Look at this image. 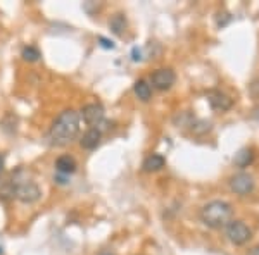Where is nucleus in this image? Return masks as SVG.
<instances>
[{"mask_svg": "<svg viewBox=\"0 0 259 255\" xmlns=\"http://www.w3.org/2000/svg\"><path fill=\"white\" fill-rule=\"evenodd\" d=\"M80 133V114L74 109L62 111L49 131V140L56 147H64L76 140Z\"/></svg>", "mask_w": 259, "mask_h": 255, "instance_id": "obj_1", "label": "nucleus"}, {"mask_svg": "<svg viewBox=\"0 0 259 255\" xmlns=\"http://www.w3.org/2000/svg\"><path fill=\"white\" fill-rule=\"evenodd\" d=\"M233 209L225 200H211L200 209V221L212 229L227 228L232 221Z\"/></svg>", "mask_w": 259, "mask_h": 255, "instance_id": "obj_2", "label": "nucleus"}, {"mask_svg": "<svg viewBox=\"0 0 259 255\" xmlns=\"http://www.w3.org/2000/svg\"><path fill=\"white\" fill-rule=\"evenodd\" d=\"M21 176H23V171L19 169L12 174V178H9L12 183V188H14V198H18L19 202H23V203L38 202L41 196L40 186L36 185L35 181H31V179L21 178Z\"/></svg>", "mask_w": 259, "mask_h": 255, "instance_id": "obj_3", "label": "nucleus"}, {"mask_svg": "<svg viewBox=\"0 0 259 255\" xmlns=\"http://www.w3.org/2000/svg\"><path fill=\"white\" fill-rule=\"evenodd\" d=\"M227 236L233 245H244L252 238V231L244 221H230L227 226Z\"/></svg>", "mask_w": 259, "mask_h": 255, "instance_id": "obj_4", "label": "nucleus"}, {"mask_svg": "<svg viewBox=\"0 0 259 255\" xmlns=\"http://www.w3.org/2000/svg\"><path fill=\"white\" fill-rule=\"evenodd\" d=\"M175 81H177V74H175V71L169 68L156 69L152 74H150V85L161 91L169 90L171 86L175 85Z\"/></svg>", "mask_w": 259, "mask_h": 255, "instance_id": "obj_5", "label": "nucleus"}, {"mask_svg": "<svg viewBox=\"0 0 259 255\" xmlns=\"http://www.w3.org/2000/svg\"><path fill=\"white\" fill-rule=\"evenodd\" d=\"M230 188H232L233 193L237 195H249L250 191L254 190V186H256V181H254V178L250 176L247 173H237L233 174L232 178H230Z\"/></svg>", "mask_w": 259, "mask_h": 255, "instance_id": "obj_6", "label": "nucleus"}, {"mask_svg": "<svg viewBox=\"0 0 259 255\" xmlns=\"http://www.w3.org/2000/svg\"><path fill=\"white\" fill-rule=\"evenodd\" d=\"M104 116H106V112H104V107L100 106V104H87V106L81 109L83 121L92 128L100 126L104 121Z\"/></svg>", "mask_w": 259, "mask_h": 255, "instance_id": "obj_7", "label": "nucleus"}, {"mask_svg": "<svg viewBox=\"0 0 259 255\" xmlns=\"http://www.w3.org/2000/svg\"><path fill=\"white\" fill-rule=\"evenodd\" d=\"M206 98L214 111H228V109H232L233 106V100L220 90H209L206 93Z\"/></svg>", "mask_w": 259, "mask_h": 255, "instance_id": "obj_8", "label": "nucleus"}, {"mask_svg": "<svg viewBox=\"0 0 259 255\" xmlns=\"http://www.w3.org/2000/svg\"><path fill=\"white\" fill-rule=\"evenodd\" d=\"M100 140H102V131L99 128H90L85 135L81 136L80 145L81 148L85 150H95L100 145Z\"/></svg>", "mask_w": 259, "mask_h": 255, "instance_id": "obj_9", "label": "nucleus"}, {"mask_svg": "<svg viewBox=\"0 0 259 255\" xmlns=\"http://www.w3.org/2000/svg\"><path fill=\"white\" fill-rule=\"evenodd\" d=\"M76 167H78L76 161L71 156H61V157H57V161H56V171L61 176L68 178L69 174H73L74 171H76Z\"/></svg>", "mask_w": 259, "mask_h": 255, "instance_id": "obj_10", "label": "nucleus"}, {"mask_svg": "<svg viewBox=\"0 0 259 255\" xmlns=\"http://www.w3.org/2000/svg\"><path fill=\"white\" fill-rule=\"evenodd\" d=\"M166 166V159L161 156V154H150V156L144 161V171L147 173H156V171H161L162 167Z\"/></svg>", "mask_w": 259, "mask_h": 255, "instance_id": "obj_11", "label": "nucleus"}, {"mask_svg": "<svg viewBox=\"0 0 259 255\" xmlns=\"http://www.w3.org/2000/svg\"><path fill=\"white\" fill-rule=\"evenodd\" d=\"M133 91H135V95L142 102H149L150 97H152V86H150L149 81H145V79H139V81L133 85Z\"/></svg>", "mask_w": 259, "mask_h": 255, "instance_id": "obj_12", "label": "nucleus"}, {"mask_svg": "<svg viewBox=\"0 0 259 255\" xmlns=\"http://www.w3.org/2000/svg\"><path fill=\"white\" fill-rule=\"evenodd\" d=\"M254 162V150L252 148H242L233 157V164L237 167H247Z\"/></svg>", "mask_w": 259, "mask_h": 255, "instance_id": "obj_13", "label": "nucleus"}, {"mask_svg": "<svg viewBox=\"0 0 259 255\" xmlns=\"http://www.w3.org/2000/svg\"><path fill=\"white\" fill-rule=\"evenodd\" d=\"M109 28L111 31L114 33V35L121 36L124 33V30H126V18H124L121 12H118V14H114L109 21Z\"/></svg>", "mask_w": 259, "mask_h": 255, "instance_id": "obj_14", "label": "nucleus"}, {"mask_svg": "<svg viewBox=\"0 0 259 255\" xmlns=\"http://www.w3.org/2000/svg\"><path fill=\"white\" fill-rule=\"evenodd\" d=\"M21 57H23L26 62H36L41 57L40 50L35 47V45H28V47L23 48V52H21Z\"/></svg>", "mask_w": 259, "mask_h": 255, "instance_id": "obj_15", "label": "nucleus"}, {"mask_svg": "<svg viewBox=\"0 0 259 255\" xmlns=\"http://www.w3.org/2000/svg\"><path fill=\"white\" fill-rule=\"evenodd\" d=\"M190 126L195 135H204V133L211 131V123H207V121H194Z\"/></svg>", "mask_w": 259, "mask_h": 255, "instance_id": "obj_16", "label": "nucleus"}, {"mask_svg": "<svg viewBox=\"0 0 259 255\" xmlns=\"http://www.w3.org/2000/svg\"><path fill=\"white\" fill-rule=\"evenodd\" d=\"M99 41H100V45H102V47L104 48H114L116 47V45L114 43H112V41L111 40H107V38H104V36H99Z\"/></svg>", "mask_w": 259, "mask_h": 255, "instance_id": "obj_17", "label": "nucleus"}, {"mask_svg": "<svg viewBox=\"0 0 259 255\" xmlns=\"http://www.w3.org/2000/svg\"><path fill=\"white\" fill-rule=\"evenodd\" d=\"M247 255H259V246H254V248H250Z\"/></svg>", "mask_w": 259, "mask_h": 255, "instance_id": "obj_18", "label": "nucleus"}, {"mask_svg": "<svg viewBox=\"0 0 259 255\" xmlns=\"http://www.w3.org/2000/svg\"><path fill=\"white\" fill-rule=\"evenodd\" d=\"M2 171H4V159L0 156V176H2Z\"/></svg>", "mask_w": 259, "mask_h": 255, "instance_id": "obj_19", "label": "nucleus"}, {"mask_svg": "<svg viewBox=\"0 0 259 255\" xmlns=\"http://www.w3.org/2000/svg\"><path fill=\"white\" fill-rule=\"evenodd\" d=\"M100 255H112V253H109V252H104V253H100Z\"/></svg>", "mask_w": 259, "mask_h": 255, "instance_id": "obj_20", "label": "nucleus"}]
</instances>
